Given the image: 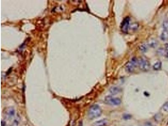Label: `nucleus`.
Masks as SVG:
<instances>
[{
	"instance_id": "7ed1b4c3",
	"label": "nucleus",
	"mask_w": 168,
	"mask_h": 126,
	"mask_svg": "<svg viewBox=\"0 0 168 126\" xmlns=\"http://www.w3.org/2000/svg\"><path fill=\"white\" fill-rule=\"evenodd\" d=\"M138 65L140 69L143 71L149 70L150 67L149 62L145 58L141 57L139 58L138 60Z\"/></svg>"
},
{
	"instance_id": "f8f14e48",
	"label": "nucleus",
	"mask_w": 168,
	"mask_h": 126,
	"mask_svg": "<svg viewBox=\"0 0 168 126\" xmlns=\"http://www.w3.org/2000/svg\"><path fill=\"white\" fill-rule=\"evenodd\" d=\"M140 49L142 52H145L147 50V47L145 44H142L140 47Z\"/></svg>"
},
{
	"instance_id": "423d86ee",
	"label": "nucleus",
	"mask_w": 168,
	"mask_h": 126,
	"mask_svg": "<svg viewBox=\"0 0 168 126\" xmlns=\"http://www.w3.org/2000/svg\"><path fill=\"white\" fill-rule=\"evenodd\" d=\"M4 114L6 119H11L15 116V110L14 108L12 107L7 108L5 110Z\"/></svg>"
},
{
	"instance_id": "6e6552de",
	"label": "nucleus",
	"mask_w": 168,
	"mask_h": 126,
	"mask_svg": "<svg viewBox=\"0 0 168 126\" xmlns=\"http://www.w3.org/2000/svg\"><path fill=\"white\" fill-rule=\"evenodd\" d=\"M121 91V89L117 87H112L110 88L109 92L112 95L118 94Z\"/></svg>"
},
{
	"instance_id": "20e7f679",
	"label": "nucleus",
	"mask_w": 168,
	"mask_h": 126,
	"mask_svg": "<svg viewBox=\"0 0 168 126\" xmlns=\"http://www.w3.org/2000/svg\"><path fill=\"white\" fill-rule=\"evenodd\" d=\"M105 103L111 105H119L121 103V100L119 98H114L111 96H107L105 98Z\"/></svg>"
},
{
	"instance_id": "ddd939ff",
	"label": "nucleus",
	"mask_w": 168,
	"mask_h": 126,
	"mask_svg": "<svg viewBox=\"0 0 168 126\" xmlns=\"http://www.w3.org/2000/svg\"><path fill=\"white\" fill-rule=\"evenodd\" d=\"M163 27L164 30H168V20H166L164 21L163 23Z\"/></svg>"
},
{
	"instance_id": "2eb2a0df",
	"label": "nucleus",
	"mask_w": 168,
	"mask_h": 126,
	"mask_svg": "<svg viewBox=\"0 0 168 126\" xmlns=\"http://www.w3.org/2000/svg\"><path fill=\"white\" fill-rule=\"evenodd\" d=\"M165 49L166 51H168V43L165 45Z\"/></svg>"
},
{
	"instance_id": "9b49d317",
	"label": "nucleus",
	"mask_w": 168,
	"mask_h": 126,
	"mask_svg": "<svg viewBox=\"0 0 168 126\" xmlns=\"http://www.w3.org/2000/svg\"><path fill=\"white\" fill-rule=\"evenodd\" d=\"M19 119L18 117H17L13 122L11 126H19Z\"/></svg>"
},
{
	"instance_id": "0eeeda50",
	"label": "nucleus",
	"mask_w": 168,
	"mask_h": 126,
	"mask_svg": "<svg viewBox=\"0 0 168 126\" xmlns=\"http://www.w3.org/2000/svg\"><path fill=\"white\" fill-rule=\"evenodd\" d=\"M108 123V121L106 119H103L94 122L93 125V126H106Z\"/></svg>"
},
{
	"instance_id": "4468645a",
	"label": "nucleus",
	"mask_w": 168,
	"mask_h": 126,
	"mask_svg": "<svg viewBox=\"0 0 168 126\" xmlns=\"http://www.w3.org/2000/svg\"><path fill=\"white\" fill-rule=\"evenodd\" d=\"M163 109L165 112H168V101L165 103L163 106Z\"/></svg>"
},
{
	"instance_id": "f03ea898",
	"label": "nucleus",
	"mask_w": 168,
	"mask_h": 126,
	"mask_svg": "<svg viewBox=\"0 0 168 126\" xmlns=\"http://www.w3.org/2000/svg\"><path fill=\"white\" fill-rule=\"evenodd\" d=\"M138 65V60L137 58L135 57L133 58L126 65V71L128 73L133 72Z\"/></svg>"
},
{
	"instance_id": "9d476101",
	"label": "nucleus",
	"mask_w": 168,
	"mask_h": 126,
	"mask_svg": "<svg viewBox=\"0 0 168 126\" xmlns=\"http://www.w3.org/2000/svg\"><path fill=\"white\" fill-rule=\"evenodd\" d=\"M161 65H162V64H161V62L158 61L154 64V66H153V68H154V70H159L161 69Z\"/></svg>"
},
{
	"instance_id": "dca6fc26",
	"label": "nucleus",
	"mask_w": 168,
	"mask_h": 126,
	"mask_svg": "<svg viewBox=\"0 0 168 126\" xmlns=\"http://www.w3.org/2000/svg\"><path fill=\"white\" fill-rule=\"evenodd\" d=\"M166 56L167 58H168V51H166Z\"/></svg>"
},
{
	"instance_id": "39448f33",
	"label": "nucleus",
	"mask_w": 168,
	"mask_h": 126,
	"mask_svg": "<svg viewBox=\"0 0 168 126\" xmlns=\"http://www.w3.org/2000/svg\"><path fill=\"white\" fill-rule=\"evenodd\" d=\"M130 19L129 17H126L124 19L121 23V29L124 33H127L128 31L129 28L130 26Z\"/></svg>"
},
{
	"instance_id": "1a4fd4ad",
	"label": "nucleus",
	"mask_w": 168,
	"mask_h": 126,
	"mask_svg": "<svg viewBox=\"0 0 168 126\" xmlns=\"http://www.w3.org/2000/svg\"><path fill=\"white\" fill-rule=\"evenodd\" d=\"M161 40L163 41H166L168 39V30H164L161 34Z\"/></svg>"
},
{
	"instance_id": "f257e3e1",
	"label": "nucleus",
	"mask_w": 168,
	"mask_h": 126,
	"mask_svg": "<svg viewBox=\"0 0 168 126\" xmlns=\"http://www.w3.org/2000/svg\"><path fill=\"white\" fill-rule=\"evenodd\" d=\"M102 110L99 105L94 104L91 105L88 112V116L91 119L98 118L101 115Z\"/></svg>"
}]
</instances>
